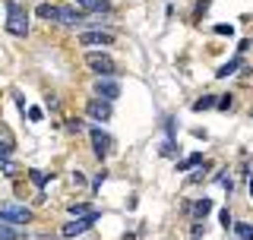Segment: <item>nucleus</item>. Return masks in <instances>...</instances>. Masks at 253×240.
<instances>
[{
    "label": "nucleus",
    "mask_w": 253,
    "mask_h": 240,
    "mask_svg": "<svg viewBox=\"0 0 253 240\" xmlns=\"http://www.w3.org/2000/svg\"><path fill=\"white\" fill-rule=\"evenodd\" d=\"M6 10H10V16H6V32L16 38H26L29 35V16L26 10H22L16 0H6Z\"/></svg>",
    "instance_id": "1"
},
{
    "label": "nucleus",
    "mask_w": 253,
    "mask_h": 240,
    "mask_svg": "<svg viewBox=\"0 0 253 240\" xmlns=\"http://www.w3.org/2000/svg\"><path fill=\"white\" fill-rule=\"evenodd\" d=\"M0 221H6V225H29L32 212L19 202H0Z\"/></svg>",
    "instance_id": "2"
},
{
    "label": "nucleus",
    "mask_w": 253,
    "mask_h": 240,
    "mask_svg": "<svg viewBox=\"0 0 253 240\" xmlns=\"http://www.w3.org/2000/svg\"><path fill=\"white\" fill-rule=\"evenodd\" d=\"M89 136H92V152H95L98 158H108V152H111V146H114V139H111V136L101 130V126H92Z\"/></svg>",
    "instance_id": "3"
},
{
    "label": "nucleus",
    "mask_w": 253,
    "mask_h": 240,
    "mask_svg": "<svg viewBox=\"0 0 253 240\" xmlns=\"http://www.w3.org/2000/svg\"><path fill=\"white\" fill-rule=\"evenodd\" d=\"M85 63H89V70H92V73H98V76H111V73H117L114 60H111L108 54H89V57H85Z\"/></svg>",
    "instance_id": "4"
},
{
    "label": "nucleus",
    "mask_w": 253,
    "mask_h": 240,
    "mask_svg": "<svg viewBox=\"0 0 253 240\" xmlns=\"http://www.w3.org/2000/svg\"><path fill=\"white\" fill-rule=\"evenodd\" d=\"M95 218H101V215L92 212V215H85V218H79V221H67V225H63V237H76V234H83V231H89L95 225Z\"/></svg>",
    "instance_id": "5"
},
{
    "label": "nucleus",
    "mask_w": 253,
    "mask_h": 240,
    "mask_svg": "<svg viewBox=\"0 0 253 240\" xmlns=\"http://www.w3.org/2000/svg\"><path fill=\"white\" fill-rule=\"evenodd\" d=\"M92 92H95V98H101V101H114L117 95H121V89H117V82H111V79H98V82L92 85Z\"/></svg>",
    "instance_id": "6"
},
{
    "label": "nucleus",
    "mask_w": 253,
    "mask_h": 240,
    "mask_svg": "<svg viewBox=\"0 0 253 240\" xmlns=\"http://www.w3.org/2000/svg\"><path fill=\"white\" fill-rule=\"evenodd\" d=\"M85 114H89L92 120H98V123H108L111 120V105L101 101V98H92L89 105H85Z\"/></svg>",
    "instance_id": "7"
},
{
    "label": "nucleus",
    "mask_w": 253,
    "mask_h": 240,
    "mask_svg": "<svg viewBox=\"0 0 253 240\" xmlns=\"http://www.w3.org/2000/svg\"><path fill=\"white\" fill-rule=\"evenodd\" d=\"M111 41H114V35H111V32H83V35H79V44H85V47H92V44L108 47Z\"/></svg>",
    "instance_id": "8"
},
{
    "label": "nucleus",
    "mask_w": 253,
    "mask_h": 240,
    "mask_svg": "<svg viewBox=\"0 0 253 240\" xmlns=\"http://www.w3.org/2000/svg\"><path fill=\"white\" fill-rule=\"evenodd\" d=\"M83 19H85L83 10H73V6H60V10H57V22H60V26H70V29H73Z\"/></svg>",
    "instance_id": "9"
},
{
    "label": "nucleus",
    "mask_w": 253,
    "mask_h": 240,
    "mask_svg": "<svg viewBox=\"0 0 253 240\" xmlns=\"http://www.w3.org/2000/svg\"><path fill=\"white\" fill-rule=\"evenodd\" d=\"M76 6H83L85 13H111L108 0H76Z\"/></svg>",
    "instance_id": "10"
},
{
    "label": "nucleus",
    "mask_w": 253,
    "mask_h": 240,
    "mask_svg": "<svg viewBox=\"0 0 253 240\" xmlns=\"http://www.w3.org/2000/svg\"><path fill=\"white\" fill-rule=\"evenodd\" d=\"M241 67H244V60H241V54H237V57H231V60L225 63V67H218V70H215V76H218V79H228V76H234Z\"/></svg>",
    "instance_id": "11"
},
{
    "label": "nucleus",
    "mask_w": 253,
    "mask_h": 240,
    "mask_svg": "<svg viewBox=\"0 0 253 240\" xmlns=\"http://www.w3.org/2000/svg\"><path fill=\"white\" fill-rule=\"evenodd\" d=\"M57 10H60L57 3H38L35 16H42V19H47V22H57Z\"/></svg>",
    "instance_id": "12"
},
{
    "label": "nucleus",
    "mask_w": 253,
    "mask_h": 240,
    "mask_svg": "<svg viewBox=\"0 0 253 240\" xmlns=\"http://www.w3.org/2000/svg\"><path fill=\"white\" fill-rule=\"evenodd\" d=\"M190 212H193V218H206V215L212 212V199H196V202L190 205Z\"/></svg>",
    "instance_id": "13"
},
{
    "label": "nucleus",
    "mask_w": 253,
    "mask_h": 240,
    "mask_svg": "<svg viewBox=\"0 0 253 240\" xmlns=\"http://www.w3.org/2000/svg\"><path fill=\"white\" fill-rule=\"evenodd\" d=\"M196 164H203V152H190L184 161H177V171H190V167H196Z\"/></svg>",
    "instance_id": "14"
},
{
    "label": "nucleus",
    "mask_w": 253,
    "mask_h": 240,
    "mask_svg": "<svg viewBox=\"0 0 253 240\" xmlns=\"http://www.w3.org/2000/svg\"><path fill=\"white\" fill-rule=\"evenodd\" d=\"M19 237H22L19 228H13V225H6V221H0V240H19Z\"/></svg>",
    "instance_id": "15"
},
{
    "label": "nucleus",
    "mask_w": 253,
    "mask_h": 240,
    "mask_svg": "<svg viewBox=\"0 0 253 240\" xmlns=\"http://www.w3.org/2000/svg\"><path fill=\"white\" fill-rule=\"evenodd\" d=\"M95 209H92V205H85V202H73V205H70V215H73V218H76V215H79V218H85V215H92Z\"/></svg>",
    "instance_id": "16"
},
{
    "label": "nucleus",
    "mask_w": 253,
    "mask_h": 240,
    "mask_svg": "<svg viewBox=\"0 0 253 240\" xmlns=\"http://www.w3.org/2000/svg\"><path fill=\"white\" fill-rule=\"evenodd\" d=\"M234 234L241 240H253V225H247V221H241V225H234Z\"/></svg>",
    "instance_id": "17"
},
{
    "label": "nucleus",
    "mask_w": 253,
    "mask_h": 240,
    "mask_svg": "<svg viewBox=\"0 0 253 240\" xmlns=\"http://www.w3.org/2000/svg\"><path fill=\"white\" fill-rule=\"evenodd\" d=\"M212 105H215V95H203V98L193 101V111H206V108H212Z\"/></svg>",
    "instance_id": "18"
},
{
    "label": "nucleus",
    "mask_w": 253,
    "mask_h": 240,
    "mask_svg": "<svg viewBox=\"0 0 253 240\" xmlns=\"http://www.w3.org/2000/svg\"><path fill=\"white\" fill-rule=\"evenodd\" d=\"M29 177H32V183H35V187H44V183H47V174H44V171H35V167L29 171Z\"/></svg>",
    "instance_id": "19"
},
{
    "label": "nucleus",
    "mask_w": 253,
    "mask_h": 240,
    "mask_svg": "<svg viewBox=\"0 0 253 240\" xmlns=\"http://www.w3.org/2000/svg\"><path fill=\"white\" fill-rule=\"evenodd\" d=\"M215 35H234V26H228V22H218V26H215Z\"/></svg>",
    "instance_id": "20"
},
{
    "label": "nucleus",
    "mask_w": 253,
    "mask_h": 240,
    "mask_svg": "<svg viewBox=\"0 0 253 240\" xmlns=\"http://www.w3.org/2000/svg\"><path fill=\"white\" fill-rule=\"evenodd\" d=\"M29 120H32V123H38V120H44L42 108H29Z\"/></svg>",
    "instance_id": "21"
},
{
    "label": "nucleus",
    "mask_w": 253,
    "mask_h": 240,
    "mask_svg": "<svg viewBox=\"0 0 253 240\" xmlns=\"http://www.w3.org/2000/svg\"><path fill=\"white\" fill-rule=\"evenodd\" d=\"M218 218H221V228L231 225V212H228V209H221V212H218Z\"/></svg>",
    "instance_id": "22"
},
{
    "label": "nucleus",
    "mask_w": 253,
    "mask_h": 240,
    "mask_svg": "<svg viewBox=\"0 0 253 240\" xmlns=\"http://www.w3.org/2000/svg\"><path fill=\"white\" fill-rule=\"evenodd\" d=\"M215 105H218L221 111H228V108H231V95H225V98H218V101H215Z\"/></svg>",
    "instance_id": "23"
},
{
    "label": "nucleus",
    "mask_w": 253,
    "mask_h": 240,
    "mask_svg": "<svg viewBox=\"0 0 253 240\" xmlns=\"http://www.w3.org/2000/svg\"><path fill=\"white\" fill-rule=\"evenodd\" d=\"M162 155H174V142H171V139H168V142L162 146Z\"/></svg>",
    "instance_id": "24"
},
{
    "label": "nucleus",
    "mask_w": 253,
    "mask_h": 240,
    "mask_svg": "<svg viewBox=\"0 0 253 240\" xmlns=\"http://www.w3.org/2000/svg\"><path fill=\"white\" fill-rule=\"evenodd\" d=\"M6 152H10V149H6V146H0V161H3V155H6Z\"/></svg>",
    "instance_id": "25"
},
{
    "label": "nucleus",
    "mask_w": 253,
    "mask_h": 240,
    "mask_svg": "<svg viewBox=\"0 0 253 240\" xmlns=\"http://www.w3.org/2000/svg\"><path fill=\"white\" fill-rule=\"evenodd\" d=\"M247 187H250V196H253V174H250V180H247Z\"/></svg>",
    "instance_id": "26"
}]
</instances>
